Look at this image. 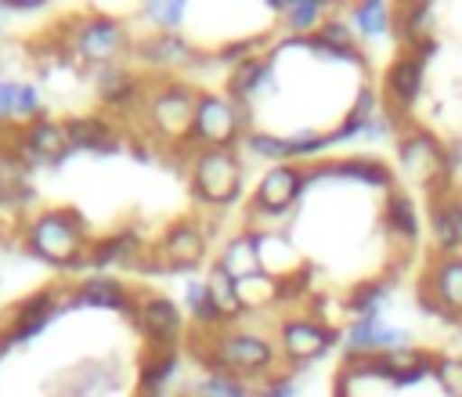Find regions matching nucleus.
Instances as JSON below:
<instances>
[{"label": "nucleus", "mask_w": 462, "mask_h": 397, "mask_svg": "<svg viewBox=\"0 0 462 397\" xmlns=\"http://www.w3.org/2000/svg\"><path fill=\"white\" fill-rule=\"evenodd\" d=\"M433 379L448 397H462V357L458 354H440L433 361Z\"/></svg>", "instance_id": "c9c22d12"}, {"label": "nucleus", "mask_w": 462, "mask_h": 397, "mask_svg": "<svg viewBox=\"0 0 462 397\" xmlns=\"http://www.w3.org/2000/svg\"><path fill=\"white\" fill-rule=\"evenodd\" d=\"M253 231H256V253H260L263 274H271L278 282H292L303 274V256L285 231H278V227H253Z\"/></svg>", "instance_id": "2eb2a0df"}, {"label": "nucleus", "mask_w": 462, "mask_h": 397, "mask_svg": "<svg viewBox=\"0 0 462 397\" xmlns=\"http://www.w3.org/2000/svg\"><path fill=\"white\" fill-rule=\"evenodd\" d=\"M202 350H206V361L213 365V372L231 375V379L263 375L278 357V350H274V343L267 336H260L253 328H235V325L206 332Z\"/></svg>", "instance_id": "7ed1b4c3"}, {"label": "nucleus", "mask_w": 462, "mask_h": 397, "mask_svg": "<svg viewBox=\"0 0 462 397\" xmlns=\"http://www.w3.org/2000/svg\"><path fill=\"white\" fill-rule=\"evenodd\" d=\"M184 307H188V314L195 318V325H199L202 332H217V328H224L220 314L213 310L206 278H188V282H184Z\"/></svg>", "instance_id": "c756f323"}, {"label": "nucleus", "mask_w": 462, "mask_h": 397, "mask_svg": "<svg viewBox=\"0 0 462 397\" xmlns=\"http://www.w3.org/2000/svg\"><path fill=\"white\" fill-rule=\"evenodd\" d=\"M25 249L51 267L76 271V267H87L94 238H90V231L76 209L51 206V209L32 213V220L25 224Z\"/></svg>", "instance_id": "f257e3e1"}, {"label": "nucleus", "mask_w": 462, "mask_h": 397, "mask_svg": "<svg viewBox=\"0 0 462 397\" xmlns=\"http://www.w3.org/2000/svg\"><path fill=\"white\" fill-rule=\"evenodd\" d=\"M191 195L213 209L238 202L242 195V159L235 148H199L188 166Z\"/></svg>", "instance_id": "20e7f679"}, {"label": "nucleus", "mask_w": 462, "mask_h": 397, "mask_svg": "<svg viewBox=\"0 0 462 397\" xmlns=\"http://www.w3.org/2000/svg\"><path fill=\"white\" fill-rule=\"evenodd\" d=\"M437 51L433 40L411 47V51H401L397 61L386 69V79H383V94H386V105L404 112L419 101L422 87H426V58Z\"/></svg>", "instance_id": "9b49d317"}, {"label": "nucleus", "mask_w": 462, "mask_h": 397, "mask_svg": "<svg viewBox=\"0 0 462 397\" xmlns=\"http://www.w3.org/2000/svg\"><path fill=\"white\" fill-rule=\"evenodd\" d=\"M307 188V166L300 162H274L260 173L253 195H249V217L256 220H282L300 191Z\"/></svg>", "instance_id": "6e6552de"}, {"label": "nucleus", "mask_w": 462, "mask_h": 397, "mask_svg": "<svg viewBox=\"0 0 462 397\" xmlns=\"http://www.w3.org/2000/svg\"><path fill=\"white\" fill-rule=\"evenodd\" d=\"M206 289H209L213 310L220 314V321H224V325H227V321H235V318L242 314V300H238L235 278H231V274H224L217 263H213V267H209V274H206Z\"/></svg>", "instance_id": "c85d7f7f"}, {"label": "nucleus", "mask_w": 462, "mask_h": 397, "mask_svg": "<svg viewBox=\"0 0 462 397\" xmlns=\"http://www.w3.org/2000/svg\"><path fill=\"white\" fill-rule=\"evenodd\" d=\"M346 22L354 25L357 36L375 40V36H383L393 25V7H386L383 0H361V4L350 7V18Z\"/></svg>", "instance_id": "cd10ccee"}, {"label": "nucleus", "mask_w": 462, "mask_h": 397, "mask_svg": "<svg viewBox=\"0 0 462 397\" xmlns=\"http://www.w3.org/2000/svg\"><path fill=\"white\" fill-rule=\"evenodd\" d=\"M245 148H249L253 155L267 159L271 166H274V162H292V159H289V137H274V134L253 130V134H245Z\"/></svg>", "instance_id": "f704fd0d"}, {"label": "nucleus", "mask_w": 462, "mask_h": 397, "mask_svg": "<svg viewBox=\"0 0 462 397\" xmlns=\"http://www.w3.org/2000/svg\"><path fill=\"white\" fill-rule=\"evenodd\" d=\"M256 397H300V383L292 375H274L263 383V390Z\"/></svg>", "instance_id": "58836bf2"}, {"label": "nucleus", "mask_w": 462, "mask_h": 397, "mask_svg": "<svg viewBox=\"0 0 462 397\" xmlns=\"http://www.w3.org/2000/svg\"><path fill=\"white\" fill-rule=\"evenodd\" d=\"M235 289H238L242 310H263V307H271V303H278V300H282L285 282H278V278H271V274L256 271V274H249V278H238V282H235Z\"/></svg>", "instance_id": "a878e982"}, {"label": "nucleus", "mask_w": 462, "mask_h": 397, "mask_svg": "<svg viewBox=\"0 0 462 397\" xmlns=\"http://www.w3.org/2000/svg\"><path fill=\"white\" fill-rule=\"evenodd\" d=\"M321 173L328 177H343V180H361V184H372V188H393V173L379 162V159H361V155H350V159H339V162H325Z\"/></svg>", "instance_id": "5701e85b"}, {"label": "nucleus", "mask_w": 462, "mask_h": 397, "mask_svg": "<svg viewBox=\"0 0 462 397\" xmlns=\"http://www.w3.org/2000/svg\"><path fill=\"white\" fill-rule=\"evenodd\" d=\"M65 134H69V148L72 152H116L112 126L105 119H97V115L65 119Z\"/></svg>", "instance_id": "4be33fe9"}, {"label": "nucleus", "mask_w": 462, "mask_h": 397, "mask_svg": "<svg viewBox=\"0 0 462 397\" xmlns=\"http://www.w3.org/2000/svg\"><path fill=\"white\" fill-rule=\"evenodd\" d=\"M339 379H346V383H357V379H383L379 354H346V361H343V368H339Z\"/></svg>", "instance_id": "4c0bfd02"}, {"label": "nucleus", "mask_w": 462, "mask_h": 397, "mask_svg": "<svg viewBox=\"0 0 462 397\" xmlns=\"http://www.w3.org/2000/svg\"><path fill=\"white\" fill-rule=\"evenodd\" d=\"M130 318H134L137 332L159 350H170L184 332V314L170 296H141V300H134L130 303Z\"/></svg>", "instance_id": "f8f14e48"}, {"label": "nucleus", "mask_w": 462, "mask_h": 397, "mask_svg": "<svg viewBox=\"0 0 462 397\" xmlns=\"http://www.w3.org/2000/svg\"><path fill=\"white\" fill-rule=\"evenodd\" d=\"M144 263V242L137 231H116L101 242H94L87 267H97V274H105L108 267H141Z\"/></svg>", "instance_id": "f3484780"}, {"label": "nucleus", "mask_w": 462, "mask_h": 397, "mask_svg": "<svg viewBox=\"0 0 462 397\" xmlns=\"http://www.w3.org/2000/svg\"><path fill=\"white\" fill-rule=\"evenodd\" d=\"M130 47V36L123 29V22L108 18V14H83L69 25V40H65V51L76 54L83 65L90 69H108V65H119L116 58Z\"/></svg>", "instance_id": "39448f33"}, {"label": "nucleus", "mask_w": 462, "mask_h": 397, "mask_svg": "<svg viewBox=\"0 0 462 397\" xmlns=\"http://www.w3.org/2000/svg\"><path fill=\"white\" fill-rule=\"evenodd\" d=\"M328 18V4L325 0H289L285 4V29L292 36H314V29H321Z\"/></svg>", "instance_id": "bb28decb"}, {"label": "nucleus", "mask_w": 462, "mask_h": 397, "mask_svg": "<svg viewBox=\"0 0 462 397\" xmlns=\"http://www.w3.org/2000/svg\"><path fill=\"white\" fill-rule=\"evenodd\" d=\"M393 130V115H386V112H379L372 123H368V130H365V137L368 141H379V137H386Z\"/></svg>", "instance_id": "a19ab883"}, {"label": "nucleus", "mask_w": 462, "mask_h": 397, "mask_svg": "<svg viewBox=\"0 0 462 397\" xmlns=\"http://www.w3.org/2000/svg\"><path fill=\"white\" fill-rule=\"evenodd\" d=\"M444 148H448V144L437 141L430 130L408 126V130L397 137V162H401V173L437 195L440 188H448V177H451V166H448V152H444Z\"/></svg>", "instance_id": "0eeeda50"}, {"label": "nucleus", "mask_w": 462, "mask_h": 397, "mask_svg": "<svg viewBox=\"0 0 462 397\" xmlns=\"http://www.w3.org/2000/svg\"><path fill=\"white\" fill-rule=\"evenodd\" d=\"M433 361L426 350L419 346H397V350H386L379 354V365H383V383H393V386H411L419 383L422 375H433Z\"/></svg>", "instance_id": "6ab92c4d"}, {"label": "nucleus", "mask_w": 462, "mask_h": 397, "mask_svg": "<svg viewBox=\"0 0 462 397\" xmlns=\"http://www.w3.org/2000/svg\"><path fill=\"white\" fill-rule=\"evenodd\" d=\"M393 25L404 36V51L433 40V4H404L393 11Z\"/></svg>", "instance_id": "393cba45"}, {"label": "nucleus", "mask_w": 462, "mask_h": 397, "mask_svg": "<svg viewBox=\"0 0 462 397\" xmlns=\"http://www.w3.org/2000/svg\"><path fill=\"white\" fill-rule=\"evenodd\" d=\"M155 253L166 271H195L206 260V227L191 217H180L162 231Z\"/></svg>", "instance_id": "ddd939ff"}, {"label": "nucleus", "mask_w": 462, "mask_h": 397, "mask_svg": "<svg viewBox=\"0 0 462 397\" xmlns=\"http://www.w3.org/2000/svg\"><path fill=\"white\" fill-rule=\"evenodd\" d=\"M383 220H386L390 238H397V242H404V245H411V242L419 238V209L411 206L408 195L390 191L386 202H383Z\"/></svg>", "instance_id": "b1692460"}, {"label": "nucleus", "mask_w": 462, "mask_h": 397, "mask_svg": "<svg viewBox=\"0 0 462 397\" xmlns=\"http://www.w3.org/2000/svg\"><path fill=\"white\" fill-rule=\"evenodd\" d=\"M69 134L65 123H54L47 115L32 119L18 134V162H36V166H54L69 155Z\"/></svg>", "instance_id": "4468645a"}, {"label": "nucleus", "mask_w": 462, "mask_h": 397, "mask_svg": "<svg viewBox=\"0 0 462 397\" xmlns=\"http://www.w3.org/2000/svg\"><path fill=\"white\" fill-rule=\"evenodd\" d=\"M14 97H18V83L0 79V126L14 119Z\"/></svg>", "instance_id": "ea45409f"}, {"label": "nucleus", "mask_w": 462, "mask_h": 397, "mask_svg": "<svg viewBox=\"0 0 462 397\" xmlns=\"http://www.w3.org/2000/svg\"><path fill=\"white\" fill-rule=\"evenodd\" d=\"M43 0H0V11H40Z\"/></svg>", "instance_id": "79ce46f5"}, {"label": "nucleus", "mask_w": 462, "mask_h": 397, "mask_svg": "<svg viewBox=\"0 0 462 397\" xmlns=\"http://www.w3.org/2000/svg\"><path fill=\"white\" fill-rule=\"evenodd\" d=\"M217 267H220L224 274H231L235 282H238V278H249V274H256V271H260L256 231L249 227V231H238V235H231V238L224 242L220 256H217Z\"/></svg>", "instance_id": "412c9836"}, {"label": "nucleus", "mask_w": 462, "mask_h": 397, "mask_svg": "<svg viewBox=\"0 0 462 397\" xmlns=\"http://www.w3.org/2000/svg\"><path fill=\"white\" fill-rule=\"evenodd\" d=\"M188 18V4L180 0H152L144 4V22L155 25V32H177Z\"/></svg>", "instance_id": "72a5a7b5"}, {"label": "nucleus", "mask_w": 462, "mask_h": 397, "mask_svg": "<svg viewBox=\"0 0 462 397\" xmlns=\"http://www.w3.org/2000/svg\"><path fill=\"white\" fill-rule=\"evenodd\" d=\"M419 300L426 310L462 321V253H437L419 282Z\"/></svg>", "instance_id": "1a4fd4ad"}, {"label": "nucleus", "mask_w": 462, "mask_h": 397, "mask_svg": "<svg viewBox=\"0 0 462 397\" xmlns=\"http://www.w3.org/2000/svg\"><path fill=\"white\" fill-rule=\"evenodd\" d=\"M430 231L437 253H462V191H451V184L433 195Z\"/></svg>", "instance_id": "dca6fc26"}, {"label": "nucleus", "mask_w": 462, "mask_h": 397, "mask_svg": "<svg viewBox=\"0 0 462 397\" xmlns=\"http://www.w3.org/2000/svg\"><path fill=\"white\" fill-rule=\"evenodd\" d=\"M195 393L199 397H249V390H245L242 379H231V375H220V372L202 375L199 386H195Z\"/></svg>", "instance_id": "e433bc0d"}, {"label": "nucleus", "mask_w": 462, "mask_h": 397, "mask_svg": "<svg viewBox=\"0 0 462 397\" xmlns=\"http://www.w3.org/2000/svg\"><path fill=\"white\" fill-rule=\"evenodd\" d=\"M336 339H339V332L328 328V325H321L310 314H289L278 325V354L289 365H296V368L325 357L336 346Z\"/></svg>", "instance_id": "9d476101"}, {"label": "nucleus", "mask_w": 462, "mask_h": 397, "mask_svg": "<svg viewBox=\"0 0 462 397\" xmlns=\"http://www.w3.org/2000/svg\"><path fill=\"white\" fill-rule=\"evenodd\" d=\"M386 321L383 314H365V318H350L346 325V354H379V336H383Z\"/></svg>", "instance_id": "7c9ffc66"}, {"label": "nucleus", "mask_w": 462, "mask_h": 397, "mask_svg": "<svg viewBox=\"0 0 462 397\" xmlns=\"http://www.w3.org/2000/svg\"><path fill=\"white\" fill-rule=\"evenodd\" d=\"M94 87H97V97H101L105 105H112V108H126V105H134L137 97H144V90H141V87H144L141 76H134V72L123 69V65L97 69Z\"/></svg>", "instance_id": "aec40b11"}, {"label": "nucleus", "mask_w": 462, "mask_h": 397, "mask_svg": "<svg viewBox=\"0 0 462 397\" xmlns=\"http://www.w3.org/2000/svg\"><path fill=\"white\" fill-rule=\"evenodd\" d=\"M199 94L191 83L180 79H162L152 90H144L141 97V115L144 126L155 141H162L166 148H184L191 141V123H195V105Z\"/></svg>", "instance_id": "f03ea898"}, {"label": "nucleus", "mask_w": 462, "mask_h": 397, "mask_svg": "<svg viewBox=\"0 0 462 397\" xmlns=\"http://www.w3.org/2000/svg\"><path fill=\"white\" fill-rule=\"evenodd\" d=\"M130 289L112 274H90L72 289V307H101V310H130Z\"/></svg>", "instance_id": "a211bd4d"}, {"label": "nucleus", "mask_w": 462, "mask_h": 397, "mask_svg": "<svg viewBox=\"0 0 462 397\" xmlns=\"http://www.w3.org/2000/svg\"><path fill=\"white\" fill-rule=\"evenodd\" d=\"M386 300H390V285H386V282H361V285L350 292L346 307H350L354 318H365V314H383Z\"/></svg>", "instance_id": "473e14b6"}, {"label": "nucleus", "mask_w": 462, "mask_h": 397, "mask_svg": "<svg viewBox=\"0 0 462 397\" xmlns=\"http://www.w3.org/2000/svg\"><path fill=\"white\" fill-rule=\"evenodd\" d=\"M245 112L231 94L220 90H202L195 105V123H191V141L199 148H231L245 134Z\"/></svg>", "instance_id": "423d86ee"}, {"label": "nucleus", "mask_w": 462, "mask_h": 397, "mask_svg": "<svg viewBox=\"0 0 462 397\" xmlns=\"http://www.w3.org/2000/svg\"><path fill=\"white\" fill-rule=\"evenodd\" d=\"M141 54L152 61V65H180L191 58V47L188 40H180L177 32H152L144 43H141Z\"/></svg>", "instance_id": "2f4dec72"}]
</instances>
